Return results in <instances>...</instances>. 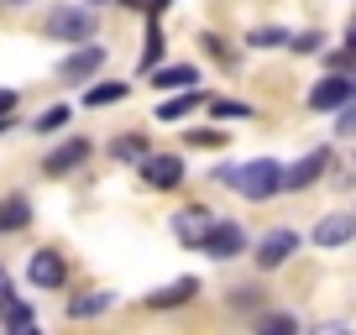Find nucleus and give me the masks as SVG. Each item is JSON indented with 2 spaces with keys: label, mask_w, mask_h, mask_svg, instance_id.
<instances>
[{
  "label": "nucleus",
  "mask_w": 356,
  "mask_h": 335,
  "mask_svg": "<svg viewBox=\"0 0 356 335\" xmlns=\"http://www.w3.org/2000/svg\"><path fill=\"white\" fill-rule=\"evenodd\" d=\"M246 42H252V47H278V42H289V32H283V26H278V32H273V26H257Z\"/></svg>",
  "instance_id": "obj_22"
},
{
  "label": "nucleus",
  "mask_w": 356,
  "mask_h": 335,
  "mask_svg": "<svg viewBox=\"0 0 356 335\" xmlns=\"http://www.w3.org/2000/svg\"><path fill=\"white\" fill-rule=\"evenodd\" d=\"M293 246H299V236L283 225V231H267L262 241H257V268H278V262L293 257Z\"/></svg>",
  "instance_id": "obj_7"
},
{
  "label": "nucleus",
  "mask_w": 356,
  "mask_h": 335,
  "mask_svg": "<svg viewBox=\"0 0 356 335\" xmlns=\"http://www.w3.org/2000/svg\"><path fill=\"white\" fill-rule=\"evenodd\" d=\"M152 84H157V90H194V84H200V74H194L189 63H178V68H152Z\"/></svg>",
  "instance_id": "obj_14"
},
{
  "label": "nucleus",
  "mask_w": 356,
  "mask_h": 335,
  "mask_svg": "<svg viewBox=\"0 0 356 335\" xmlns=\"http://www.w3.org/2000/svg\"><path fill=\"white\" fill-rule=\"evenodd\" d=\"M68 121H74V111H68V105H53V111L37 115V131H63Z\"/></svg>",
  "instance_id": "obj_19"
},
{
  "label": "nucleus",
  "mask_w": 356,
  "mask_h": 335,
  "mask_svg": "<svg viewBox=\"0 0 356 335\" xmlns=\"http://www.w3.org/2000/svg\"><path fill=\"white\" fill-rule=\"evenodd\" d=\"M194 293H200V278H178V283H168V288L147 293V304H152V309H173V304H189Z\"/></svg>",
  "instance_id": "obj_13"
},
{
  "label": "nucleus",
  "mask_w": 356,
  "mask_h": 335,
  "mask_svg": "<svg viewBox=\"0 0 356 335\" xmlns=\"http://www.w3.org/2000/svg\"><path fill=\"white\" fill-rule=\"evenodd\" d=\"M84 157H89V142H84V136H74V142H63V147H58V152H47L42 173H53V179H63L68 168H79V163H84Z\"/></svg>",
  "instance_id": "obj_11"
},
{
  "label": "nucleus",
  "mask_w": 356,
  "mask_h": 335,
  "mask_svg": "<svg viewBox=\"0 0 356 335\" xmlns=\"http://www.w3.org/2000/svg\"><path fill=\"white\" fill-rule=\"evenodd\" d=\"M346 105H351V79H341V74L320 79L309 90V111H346Z\"/></svg>",
  "instance_id": "obj_6"
},
{
  "label": "nucleus",
  "mask_w": 356,
  "mask_h": 335,
  "mask_svg": "<svg viewBox=\"0 0 356 335\" xmlns=\"http://www.w3.org/2000/svg\"><path fill=\"white\" fill-rule=\"evenodd\" d=\"M89 6H105V0H89Z\"/></svg>",
  "instance_id": "obj_36"
},
{
  "label": "nucleus",
  "mask_w": 356,
  "mask_h": 335,
  "mask_svg": "<svg viewBox=\"0 0 356 335\" xmlns=\"http://www.w3.org/2000/svg\"><path fill=\"white\" fill-rule=\"evenodd\" d=\"M115 304L111 288H95V293H79V299H68V320H95V314H105Z\"/></svg>",
  "instance_id": "obj_12"
},
{
  "label": "nucleus",
  "mask_w": 356,
  "mask_h": 335,
  "mask_svg": "<svg viewBox=\"0 0 356 335\" xmlns=\"http://www.w3.org/2000/svg\"><path fill=\"white\" fill-rule=\"evenodd\" d=\"M26 220H32V199H22V194L0 199V231H22Z\"/></svg>",
  "instance_id": "obj_15"
},
{
  "label": "nucleus",
  "mask_w": 356,
  "mask_h": 335,
  "mask_svg": "<svg viewBox=\"0 0 356 335\" xmlns=\"http://www.w3.org/2000/svg\"><path fill=\"white\" fill-rule=\"evenodd\" d=\"M111 152H115V157H136V163H142V157H147V142H142V136H121Z\"/></svg>",
  "instance_id": "obj_23"
},
{
  "label": "nucleus",
  "mask_w": 356,
  "mask_h": 335,
  "mask_svg": "<svg viewBox=\"0 0 356 335\" xmlns=\"http://www.w3.org/2000/svg\"><path fill=\"white\" fill-rule=\"evenodd\" d=\"M157 63H163V32L152 26V32H147V47H142V74H152Z\"/></svg>",
  "instance_id": "obj_21"
},
{
  "label": "nucleus",
  "mask_w": 356,
  "mask_h": 335,
  "mask_svg": "<svg viewBox=\"0 0 356 335\" xmlns=\"http://www.w3.org/2000/svg\"><path fill=\"white\" fill-rule=\"evenodd\" d=\"M215 179L231 183V189L246 194V199H273V194L283 189V163H273V157H252V163H241V168H220Z\"/></svg>",
  "instance_id": "obj_1"
},
{
  "label": "nucleus",
  "mask_w": 356,
  "mask_h": 335,
  "mask_svg": "<svg viewBox=\"0 0 356 335\" xmlns=\"http://www.w3.org/2000/svg\"><path fill=\"white\" fill-rule=\"evenodd\" d=\"M200 42H204V47H210V53H215V58H220V63H236V58H231V53H225V42H220V37H210V32H204V37H200Z\"/></svg>",
  "instance_id": "obj_29"
},
{
  "label": "nucleus",
  "mask_w": 356,
  "mask_h": 335,
  "mask_svg": "<svg viewBox=\"0 0 356 335\" xmlns=\"http://www.w3.org/2000/svg\"><path fill=\"white\" fill-rule=\"evenodd\" d=\"M200 105H204V90H184V95H173V100L157 111V121H184V115L200 111Z\"/></svg>",
  "instance_id": "obj_16"
},
{
  "label": "nucleus",
  "mask_w": 356,
  "mask_h": 335,
  "mask_svg": "<svg viewBox=\"0 0 356 335\" xmlns=\"http://www.w3.org/2000/svg\"><path fill=\"white\" fill-rule=\"evenodd\" d=\"M115 100H126V84H115V79L111 84H95V90L84 95V105H115Z\"/></svg>",
  "instance_id": "obj_18"
},
{
  "label": "nucleus",
  "mask_w": 356,
  "mask_h": 335,
  "mask_svg": "<svg viewBox=\"0 0 356 335\" xmlns=\"http://www.w3.org/2000/svg\"><path fill=\"white\" fill-rule=\"evenodd\" d=\"M356 236V215L351 210H335V215H325L320 225H314V246H346Z\"/></svg>",
  "instance_id": "obj_9"
},
{
  "label": "nucleus",
  "mask_w": 356,
  "mask_h": 335,
  "mask_svg": "<svg viewBox=\"0 0 356 335\" xmlns=\"http://www.w3.org/2000/svg\"><path fill=\"white\" fill-rule=\"evenodd\" d=\"M0 314H6V320H11L16 330H22V325H32V304H22V299H11V304H6Z\"/></svg>",
  "instance_id": "obj_25"
},
{
  "label": "nucleus",
  "mask_w": 356,
  "mask_h": 335,
  "mask_svg": "<svg viewBox=\"0 0 356 335\" xmlns=\"http://www.w3.org/2000/svg\"><path fill=\"white\" fill-rule=\"evenodd\" d=\"M194 246H200L204 257H220V262H225V257H236V252H246V231H241L236 220H215Z\"/></svg>",
  "instance_id": "obj_3"
},
{
  "label": "nucleus",
  "mask_w": 356,
  "mask_h": 335,
  "mask_svg": "<svg viewBox=\"0 0 356 335\" xmlns=\"http://www.w3.org/2000/svg\"><path fill=\"white\" fill-rule=\"evenodd\" d=\"M26 278H32L37 288H63L68 268H63V257H58V252H37V257L26 262Z\"/></svg>",
  "instance_id": "obj_10"
},
{
  "label": "nucleus",
  "mask_w": 356,
  "mask_h": 335,
  "mask_svg": "<svg viewBox=\"0 0 356 335\" xmlns=\"http://www.w3.org/2000/svg\"><path fill=\"white\" fill-rule=\"evenodd\" d=\"M330 168V147H320V152H304L293 168H283V189H304V183H314Z\"/></svg>",
  "instance_id": "obj_8"
},
{
  "label": "nucleus",
  "mask_w": 356,
  "mask_h": 335,
  "mask_svg": "<svg viewBox=\"0 0 356 335\" xmlns=\"http://www.w3.org/2000/svg\"><path fill=\"white\" fill-rule=\"evenodd\" d=\"M346 53H356V16H351V26H346Z\"/></svg>",
  "instance_id": "obj_31"
},
{
  "label": "nucleus",
  "mask_w": 356,
  "mask_h": 335,
  "mask_svg": "<svg viewBox=\"0 0 356 335\" xmlns=\"http://www.w3.org/2000/svg\"><path fill=\"white\" fill-rule=\"evenodd\" d=\"M210 225H215V220H210V215H204V210H184V215H178V220H173V231L184 236V241H200V236L210 231Z\"/></svg>",
  "instance_id": "obj_17"
},
{
  "label": "nucleus",
  "mask_w": 356,
  "mask_h": 335,
  "mask_svg": "<svg viewBox=\"0 0 356 335\" xmlns=\"http://www.w3.org/2000/svg\"><path fill=\"white\" fill-rule=\"evenodd\" d=\"M351 100H356V79H351Z\"/></svg>",
  "instance_id": "obj_35"
},
{
  "label": "nucleus",
  "mask_w": 356,
  "mask_h": 335,
  "mask_svg": "<svg viewBox=\"0 0 356 335\" xmlns=\"http://www.w3.org/2000/svg\"><path fill=\"white\" fill-rule=\"evenodd\" d=\"M142 179L152 183V189H178V183H184V163H178L173 152H147L142 157Z\"/></svg>",
  "instance_id": "obj_5"
},
{
  "label": "nucleus",
  "mask_w": 356,
  "mask_h": 335,
  "mask_svg": "<svg viewBox=\"0 0 356 335\" xmlns=\"http://www.w3.org/2000/svg\"><path fill=\"white\" fill-rule=\"evenodd\" d=\"M11 335H37V325H22V330H11Z\"/></svg>",
  "instance_id": "obj_33"
},
{
  "label": "nucleus",
  "mask_w": 356,
  "mask_h": 335,
  "mask_svg": "<svg viewBox=\"0 0 356 335\" xmlns=\"http://www.w3.org/2000/svg\"><path fill=\"white\" fill-rule=\"evenodd\" d=\"M289 42L299 47V53H320V42H325V37H320V32H304V37H289Z\"/></svg>",
  "instance_id": "obj_26"
},
{
  "label": "nucleus",
  "mask_w": 356,
  "mask_h": 335,
  "mask_svg": "<svg viewBox=\"0 0 356 335\" xmlns=\"http://www.w3.org/2000/svg\"><path fill=\"white\" fill-rule=\"evenodd\" d=\"M100 63H105V47L84 42V47H74V53L58 63V79H63V84H84L89 74H100Z\"/></svg>",
  "instance_id": "obj_4"
},
{
  "label": "nucleus",
  "mask_w": 356,
  "mask_h": 335,
  "mask_svg": "<svg viewBox=\"0 0 356 335\" xmlns=\"http://www.w3.org/2000/svg\"><path fill=\"white\" fill-rule=\"evenodd\" d=\"M335 131H341V136H356V100L341 111V126H335Z\"/></svg>",
  "instance_id": "obj_27"
},
{
  "label": "nucleus",
  "mask_w": 356,
  "mask_h": 335,
  "mask_svg": "<svg viewBox=\"0 0 356 335\" xmlns=\"http://www.w3.org/2000/svg\"><path fill=\"white\" fill-rule=\"evenodd\" d=\"M142 6H152V16H157V11H168V6H173V0H142Z\"/></svg>",
  "instance_id": "obj_32"
},
{
  "label": "nucleus",
  "mask_w": 356,
  "mask_h": 335,
  "mask_svg": "<svg viewBox=\"0 0 356 335\" xmlns=\"http://www.w3.org/2000/svg\"><path fill=\"white\" fill-rule=\"evenodd\" d=\"M225 136L220 131H189V147H220Z\"/></svg>",
  "instance_id": "obj_28"
},
{
  "label": "nucleus",
  "mask_w": 356,
  "mask_h": 335,
  "mask_svg": "<svg viewBox=\"0 0 356 335\" xmlns=\"http://www.w3.org/2000/svg\"><path fill=\"white\" fill-rule=\"evenodd\" d=\"M257 335H299V325H293V314H267L257 325Z\"/></svg>",
  "instance_id": "obj_20"
},
{
  "label": "nucleus",
  "mask_w": 356,
  "mask_h": 335,
  "mask_svg": "<svg viewBox=\"0 0 356 335\" xmlns=\"http://www.w3.org/2000/svg\"><path fill=\"white\" fill-rule=\"evenodd\" d=\"M0 6H26V0H0Z\"/></svg>",
  "instance_id": "obj_34"
},
{
  "label": "nucleus",
  "mask_w": 356,
  "mask_h": 335,
  "mask_svg": "<svg viewBox=\"0 0 356 335\" xmlns=\"http://www.w3.org/2000/svg\"><path fill=\"white\" fill-rule=\"evenodd\" d=\"M47 37H58V42H89L95 37V11L89 6H58L47 16Z\"/></svg>",
  "instance_id": "obj_2"
},
{
  "label": "nucleus",
  "mask_w": 356,
  "mask_h": 335,
  "mask_svg": "<svg viewBox=\"0 0 356 335\" xmlns=\"http://www.w3.org/2000/svg\"><path fill=\"white\" fill-rule=\"evenodd\" d=\"M11 111H16V90H0V121H11Z\"/></svg>",
  "instance_id": "obj_30"
},
{
  "label": "nucleus",
  "mask_w": 356,
  "mask_h": 335,
  "mask_svg": "<svg viewBox=\"0 0 356 335\" xmlns=\"http://www.w3.org/2000/svg\"><path fill=\"white\" fill-rule=\"evenodd\" d=\"M210 111H215V115H220V121H246V115H252V111H246V105H241V100H215V105H210Z\"/></svg>",
  "instance_id": "obj_24"
}]
</instances>
